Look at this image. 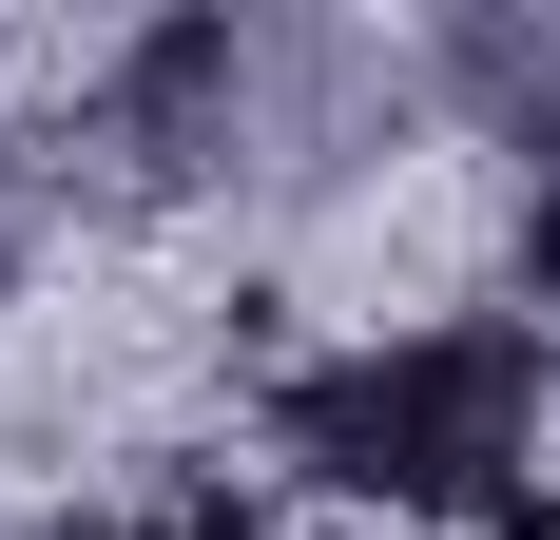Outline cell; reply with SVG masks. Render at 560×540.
<instances>
[{"instance_id":"5","label":"cell","mask_w":560,"mask_h":540,"mask_svg":"<svg viewBox=\"0 0 560 540\" xmlns=\"http://www.w3.org/2000/svg\"><path fill=\"white\" fill-rule=\"evenodd\" d=\"M0 270H20V155H0Z\"/></svg>"},{"instance_id":"6","label":"cell","mask_w":560,"mask_h":540,"mask_svg":"<svg viewBox=\"0 0 560 540\" xmlns=\"http://www.w3.org/2000/svg\"><path fill=\"white\" fill-rule=\"evenodd\" d=\"M503 540H560V483H541V502H522V521H503Z\"/></svg>"},{"instance_id":"4","label":"cell","mask_w":560,"mask_h":540,"mask_svg":"<svg viewBox=\"0 0 560 540\" xmlns=\"http://www.w3.org/2000/svg\"><path fill=\"white\" fill-rule=\"evenodd\" d=\"M522 309H560V136H522Z\"/></svg>"},{"instance_id":"3","label":"cell","mask_w":560,"mask_h":540,"mask_svg":"<svg viewBox=\"0 0 560 540\" xmlns=\"http://www.w3.org/2000/svg\"><path fill=\"white\" fill-rule=\"evenodd\" d=\"M20 540H271L232 483H116V502H39Z\"/></svg>"},{"instance_id":"2","label":"cell","mask_w":560,"mask_h":540,"mask_svg":"<svg viewBox=\"0 0 560 540\" xmlns=\"http://www.w3.org/2000/svg\"><path fill=\"white\" fill-rule=\"evenodd\" d=\"M406 97H425V58H387V39H310V20L194 0V20H136L97 58V155L136 193H271V174L387 155Z\"/></svg>"},{"instance_id":"1","label":"cell","mask_w":560,"mask_h":540,"mask_svg":"<svg viewBox=\"0 0 560 540\" xmlns=\"http://www.w3.org/2000/svg\"><path fill=\"white\" fill-rule=\"evenodd\" d=\"M541 425H560V348L522 309H387V328H329V348H290L252 386V444L310 502H348V521H483V540L541 502Z\"/></svg>"}]
</instances>
